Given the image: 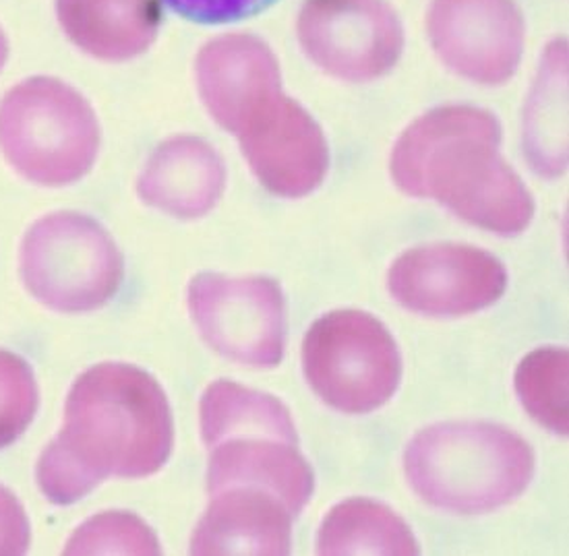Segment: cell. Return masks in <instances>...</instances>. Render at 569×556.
Listing matches in <instances>:
<instances>
[{"mask_svg": "<svg viewBox=\"0 0 569 556\" xmlns=\"http://www.w3.org/2000/svg\"><path fill=\"white\" fill-rule=\"evenodd\" d=\"M525 153L532 170L557 179L568 168V40L545 48L525 110Z\"/></svg>", "mask_w": 569, "mask_h": 556, "instance_id": "e0dca14e", "label": "cell"}, {"mask_svg": "<svg viewBox=\"0 0 569 556\" xmlns=\"http://www.w3.org/2000/svg\"><path fill=\"white\" fill-rule=\"evenodd\" d=\"M240 151L271 195H311L330 170V145L321 127L302 105L278 91L240 122Z\"/></svg>", "mask_w": 569, "mask_h": 556, "instance_id": "8fae6325", "label": "cell"}, {"mask_svg": "<svg viewBox=\"0 0 569 556\" xmlns=\"http://www.w3.org/2000/svg\"><path fill=\"white\" fill-rule=\"evenodd\" d=\"M427 36L451 73L477 85H503L516 75L526 21L516 0H433Z\"/></svg>", "mask_w": 569, "mask_h": 556, "instance_id": "9c48e42d", "label": "cell"}, {"mask_svg": "<svg viewBox=\"0 0 569 556\" xmlns=\"http://www.w3.org/2000/svg\"><path fill=\"white\" fill-rule=\"evenodd\" d=\"M197 90L211 119L228 133L259 102L282 91L280 62L273 50L253 33H224L197 54Z\"/></svg>", "mask_w": 569, "mask_h": 556, "instance_id": "7c38bea8", "label": "cell"}, {"mask_svg": "<svg viewBox=\"0 0 569 556\" xmlns=\"http://www.w3.org/2000/svg\"><path fill=\"white\" fill-rule=\"evenodd\" d=\"M50 447L76 466L91 491L108 476L137 481L158 474L174 447L164 390L127 362L91 366L73 383Z\"/></svg>", "mask_w": 569, "mask_h": 556, "instance_id": "7a4b0ae2", "label": "cell"}, {"mask_svg": "<svg viewBox=\"0 0 569 556\" xmlns=\"http://www.w3.org/2000/svg\"><path fill=\"white\" fill-rule=\"evenodd\" d=\"M189 311L206 344L228 361L276 368L284 358V294L270 277L199 273L189 284Z\"/></svg>", "mask_w": 569, "mask_h": 556, "instance_id": "52a82bcc", "label": "cell"}, {"mask_svg": "<svg viewBox=\"0 0 569 556\" xmlns=\"http://www.w3.org/2000/svg\"><path fill=\"white\" fill-rule=\"evenodd\" d=\"M297 36L315 67L350 83L388 75L405 52V28L388 0H305Z\"/></svg>", "mask_w": 569, "mask_h": 556, "instance_id": "ba28073f", "label": "cell"}, {"mask_svg": "<svg viewBox=\"0 0 569 556\" xmlns=\"http://www.w3.org/2000/svg\"><path fill=\"white\" fill-rule=\"evenodd\" d=\"M224 191V160L208 141L191 135L160 143L137 179V195L146 205L179 220L208 215Z\"/></svg>", "mask_w": 569, "mask_h": 556, "instance_id": "5bb4252c", "label": "cell"}, {"mask_svg": "<svg viewBox=\"0 0 569 556\" xmlns=\"http://www.w3.org/2000/svg\"><path fill=\"white\" fill-rule=\"evenodd\" d=\"M102 143L90 102L57 77H30L0 100V151L19 176L60 189L86 179Z\"/></svg>", "mask_w": 569, "mask_h": 556, "instance_id": "277c9868", "label": "cell"}, {"mask_svg": "<svg viewBox=\"0 0 569 556\" xmlns=\"http://www.w3.org/2000/svg\"><path fill=\"white\" fill-rule=\"evenodd\" d=\"M54 9L69 42L104 62L146 54L162 26L160 0H57Z\"/></svg>", "mask_w": 569, "mask_h": 556, "instance_id": "2e32d148", "label": "cell"}, {"mask_svg": "<svg viewBox=\"0 0 569 556\" xmlns=\"http://www.w3.org/2000/svg\"><path fill=\"white\" fill-rule=\"evenodd\" d=\"M64 555H162L160 540L141 517L127 512L93 515L77 527Z\"/></svg>", "mask_w": 569, "mask_h": 556, "instance_id": "44dd1931", "label": "cell"}, {"mask_svg": "<svg viewBox=\"0 0 569 556\" xmlns=\"http://www.w3.org/2000/svg\"><path fill=\"white\" fill-rule=\"evenodd\" d=\"M568 376L566 347H539L516 371V393L526 412L555 435L568 436Z\"/></svg>", "mask_w": 569, "mask_h": 556, "instance_id": "ffe728a7", "label": "cell"}, {"mask_svg": "<svg viewBox=\"0 0 569 556\" xmlns=\"http://www.w3.org/2000/svg\"><path fill=\"white\" fill-rule=\"evenodd\" d=\"M38 410V385L28 361L0 350V449L28 431Z\"/></svg>", "mask_w": 569, "mask_h": 556, "instance_id": "7402d4cb", "label": "cell"}, {"mask_svg": "<svg viewBox=\"0 0 569 556\" xmlns=\"http://www.w3.org/2000/svg\"><path fill=\"white\" fill-rule=\"evenodd\" d=\"M501 122L477 105H441L398 139L390 172L406 195L435 199L472 226L518 236L535 218V199L503 155Z\"/></svg>", "mask_w": 569, "mask_h": 556, "instance_id": "6da1fadb", "label": "cell"}, {"mask_svg": "<svg viewBox=\"0 0 569 556\" xmlns=\"http://www.w3.org/2000/svg\"><path fill=\"white\" fill-rule=\"evenodd\" d=\"M199 422L208 449L234 436H268L299 445L297 426L278 397L226 378L211 383L203 393Z\"/></svg>", "mask_w": 569, "mask_h": 556, "instance_id": "d6986e66", "label": "cell"}, {"mask_svg": "<svg viewBox=\"0 0 569 556\" xmlns=\"http://www.w3.org/2000/svg\"><path fill=\"white\" fill-rule=\"evenodd\" d=\"M388 286L391 296L417 315L466 316L503 296L508 271L482 249L439 242L398 256Z\"/></svg>", "mask_w": 569, "mask_h": 556, "instance_id": "30bf717a", "label": "cell"}, {"mask_svg": "<svg viewBox=\"0 0 569 556\" xmlns=\"http://www.w3.org/2000/svg\"><path fill=\"white\" fill-rule=\"evenodd\" d=\"M412 529L388 505L371 498H348L336 505L317 534V555H419Z\"/></svg>", "mask_w": 569, "mask_h": 556, "instance_id": "ac0fdd59", "label": "cell"}, {"mask_svg": "<svg viewBox=\"0 0 569 556\" xmlns=\"http://www.w3.org/2000/svg\"><path fill=\"white\" fill-rule=\"evenodd\" d=\"M19 263L31 296L64 315L102 309L117 296L124 275L117 242L79 211H54L31 224Z\"/></svg>", "mask_w": 569, "mask_h": 556, "instance_id": "5b68a950", "label": "cell"}, {"mask_svg": "<svg viewBox=\"0 0 569 556\" xmlns=\"http://www.w3.org/2000/svg\"><path fill=\"white\" fill-rule=\"evenodd\" d=\"M295 517L284 501L266 488L216 491L193 532L191 555H290Z\"/></svg>", "mask_w": 569, "mask_h": 556, "instance_id": "4fadbf2b", "label": "cell"}, {"mask_svg": "<svg viewBox=\"0 0 569 556\" xmlns=\"http://www.w3.org/2000/svg\"><path fill=\"white\" fill-rule=\"evenodd\" d=\"M180 17L203 23L224 26L266 11L276 0H164Z\"/></svg>", "mask_w": 569, "mask_h": 556, "instance_id": "603a6c76", "label": "cell"}, {"mask_svg": "<svg viewBox=\"0 0 569 556\" xmlns=\"http://www.w3.org/2000/svg\"><path fill=\"white\" fill-rule=\"evenodd\" d=\"M7 59H9V40H7L4 30L0 28V71H2V67L7 64Z\"/></svg>", "mask_w": 569, "mask_h": 556, "instance_id": "d4e9b609", "label": "cell"}, {"mask_svg": "<svg viewBox=\"0 0 569 556\" xmlns=\"http://www.w3.org/2000/svg\"><path fill=\"white\" fill-rule=\"evenodd\" d=\"M31 542L30 519L17 496L0 484V556L28 553Z\"/></svg>", "mask_w": 569, "mask_h": 556, "instance_id": "cb8c5ba5", "label": "cell"}, {"mask_svg": "<svg viewBox=\"0 0 569 556\" xmlns=\"http://www.w3.org/2000/svg\"><path fill=\"white\" fill-rule=\"evenodd\" d=\"M412 491L435 509L480 515L510 505L535 476L525 438L493 422H439L415 436L405 453Z\"/></svg>", "mask_w": 569, "mask_h": 556, "instance_id": "3957f363", "label": "cell"}, {"mask_svg": "<svg viewBox=\"0 0 569 556\" xmlns=\"http://www.w3.org/2000/svg\"><path fill=\"white\" fill-rule=\"evenodd\" d=\"M228 486L266 488L299 515L313 496L315 474L299 445L268 436H234L210 447L208 493Z\"/></svg>", "mask_w": 569, "mask_h": 556, "instance_id": "9a60e30c", "label": "cell"}, {"mask_svg": "<svg viewBox=\"0 0 569 556\" xmlns=\"http://www.w3.org/2000/svg\"><path fill=\"white\" fill-rule=\"evenodd\" d=\"M302 373L323 404L345 414H371L398 392L402 358L379 319L336 311L307 331Z\"/></svg>", "mask_w": 569, "mask_h": 556, "instance_id": "8992f818", "label": "cell"}]
</instances>
